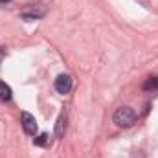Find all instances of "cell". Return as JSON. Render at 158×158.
Instances as JSON below:
<instances>
[{
    "instance_id": "6da1fadb",
    "label": "cell",
    "mask_w": 158,
    "mask_h": 158,
    "mask_svg": "<svg viewBox=\"0 0 158 158\" xmlns=\"http://www.w3.org/2000/svg\"><path fill=\"white\" fill-rule=\"evenodd\" d=\"M112 119H114V123H116L118 127L127 129V127H132V125L136 123V112H134L131 107H119V109H116Z\"/></svg>"
},
{
    "instance_id": "7a4b0ae2",
    "label": "cell",
    "mask_w": 158,
    "mask_h": 158,
    "mask_svg": "<svg viewBox=\"0 0 158 158\" xmlns=\"http://www.w3.org/2000/svg\"><path fill=\"white\" fill-rule=\"evenodd\" d=\"M20 121H22V127H24L26 134L35 136V132H37V119H35V116H31L30 112H22L20 114Z\"/></svg>"
},
{
    "instance_id": "3957f363",
    "label": "cell",
    "mask_w": 158,
    "mask_h": 158,
    "mask_svg": "<svg viewBox=\"0 0 158 158\" xmlns=\"http://www.w3.org/2000/svg\"><path fill=\"white\" fill-rule=\"evenodd\" d=\"M53 86H55V90H57L59 94H68L70 88H72V77H70L68 74H61V76H57Z\"/></svg>"
},
{
    "instance_id": "277c9868",
    "label": "cell",
    "mask_w": 158,
    "mask_h": 158,
    "mask_svg": "<svg viewBox=\"0 0 158 158\" xmlns=\"http://www.w3.org/2000/svg\"><path fill=\"white\" fill-rule=\"evenodd\" d=\"M11 98H13L11 88H9L6 83H2V81H0V101H2V103H6V101H9Z\"/></svg>"
},
{
    "instance_id": "5b68a950",
    "label": "cell",
    "mask_w": 158,
    "mask_h": 158,
    "mask_svg": "<svg viewBox=\"0 0 158 158\" xmlns=\"http://www.w3.org/2000/svg\"><path fill=\"white\" fill-rule=\"evenodd\" d=\"M64 127H66V114H61L57 119V129H55V136L61 138L63 132H64Z\"/></svg>"
},
{
    "instance_id": "8992f818",
    "label": "cell",
    "mask_w": 158,
    "mask_h": 158,
    "mask_svg": "<svg viewBox=\"0 0 158 158\" xmlns=\"http://www.w3.org/2000/svg\"><path fill=\"white\" fill-rule=\"evenodd\" d=\"M143 90L151 92V90H158V77H149L143 83Z\"/></svg>"
},
{
    "instance_id": "52a82bcc",
    "label": "cell",
    "mask_w": 158,
    "mask_h": 158,
    "mask_svg": "<svg viewBox=\"0 0 158 158\" xmlns=\"http://www.w3.org/2000/svg\"><path fill=\"white\" fill-rule=\"evenodd\" d=\"M46 138H48V134H40L39 138H35V143L37 145H44L46 143Z\"/></svg>"
},
{
    "instance_id": "ba28073f",
    "label": "cell",
    "mask_w": 158,
    "mask_h": 158,
    "mask_svg": "<svg viewBox=\"0 0 158 158\" xmlns=\"http://www.w3.org/2000/svg\"><path fill=\"white\" fill-rule=\"evenodd\" d=\"M2 59H4V50L0 48V63H2Z\"/></svg>"
},
{
    "instance_id": "9c48e42d",
    "label": "cell",
    "mask_w": 158,
    "mask_h": 158,
    "mask_svg": "<svg viewBox=\"0 0 158 158\" xmlns=\"http://www.w3.org/2000/svg\"><path fill=\"white\" fill-rule=\"evenodd\" d=\"M0 2H2V4H6V2H11V0H0Z\"/></svg>"
}]
</instances>
